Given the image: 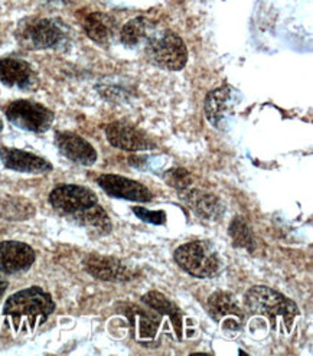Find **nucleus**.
Segmentation results:
<instances>
[{
	"instance_id": "15",
	"label": "nucleus",
	"mask_w": 313,
	"mask_h": 356,
	"mask_svg": "<svg viewBox=\"0 0 313 356\" xmlns=\"http://www.w3.org/2000/svg\"><path fill=\"white\" fill-rule=\"evenodd\" d=\"M0 159L8 169L22 173H47L52 170V165L48 161L19 149L0 147Z\"/></svg>"
},
{
	"instance_id": "12",
	"label": "nucleus",
	"mask_w": 313,
	"mask_h": 356,
	"mask_svg": "<svg viewBox=\"0 0 313 356\" xmlns=\"http://www.w3.org/2000/svg\"><path fill=\"white\" fill-rule=\"evenodd\" d=\"M35 261V251L25 243H0V274L26 271Z\"/></svg>"
},
{
	"instance_id": "16",
	"label": "nucleus",
	"mask_w": 313,
	"mask_h": 356,
	"mask_svg": "<svg viewBox=\"0 0 313 356\" xmlns=\"http://www.w3.org/2000/svg\"><path fill=\"white\" fill-rule=\"evenodd\" d=\"M184 200L200 218L207 221H218L225 211L217 196L200 189H189L184 195Z\"/></svg>"
},
{
	"instance_id": "5",
	"label": "nucleus",
	"mask_w": 313,
	"mask_h": 356,
	"mask_svg": "<svg viewBox=\"0 0 313 356\" xmlns=\"http://www.w3.org/2000/svg\"><path fill=\"white\" fill-rule=\"evenodd\" d=\"M16 39L26 49H48L63 42L64 32L51 19L28 17L19 24Z\"/></svg>"
},
{
	"instance_id": "17",
	"label": "nucleus",
	"mask_w": 313,
	"mask_h": 356,
	"mask_svg": "<svg viewBox=\"0 0 313 356\" xmlns=\"http://www.w3.org/2000/svg\"><path fill=\"white\" fill-rule=\"evenodd\" d=\"M84 31L94 42L106 45L110 42L114 33V19L104 12H91L84 17Z\"/></svg>"
},
{
	"instance_id": "24",
	"label": "nucleus",
	"mask_w": 313,
	"mask_h": 356,
	"mask_svg": "<svg viewBox=\"0 0 313 356\" xmlns=\"http://www.w3.org/2000/svg\"><path fill=\"white\" fill-rule=\"evenodd\" d=\"M230 235L237 247L248 251L254 250V236L251 228L244 218H234L230 225Z\"/></svg>"
},
{
	"instance_id": "6",
	"label": "nucleus",
	"mask_w": 313,
	"mask_h": 356,
	"mask_svg": "<svg viewBox=\"0 0 313 356\" xmlns=\"http://www.w3.org/2000/svg\"><path fill=\"white\" fill-rule=\"evenodd\" d=\"M5 114L13 126L32 133H44L54 123V113L48 107L29 100L9 103Z\"/></svg>"
},
{
	"instance_id": "9",
	"label": "nucleus",
	"mask_w": 313,
	"mask_h": 356,
	"mask_svg": "<svg viewBox=\"0 0 313 356\" xmlns=\"http://www.w3.org/2000/svg\"><path fill=\"white\" fill-rule=\"evenodd\" d=\"M100 188L113 197H120V200L134 201V202H150L152 193L147 188L134 182L127 177L119 175H102L99 176Z\"/></svg>"
},
{
	"instance_id": "20",
	"label": "nucleus",
	"mask_w": 313,
	"mask_h": 356,
	"mask_svg": "<svg viewBox=\"0 0 313 356\" xmlns=\"http://www.w3.org/2000/svg\"><path fill=\"white\" fill-rule=\"evenodd\" d=\"M208 310L215 321H223L228 316H234L239 319L243 318L239 305L232 296L225 291H217L211 296L208 300Z\"/></svg>"
},
{
	"instance_id": "25",
	"label": "nucleus",
	"mask_w": 313,
	"mask_h": 356,
	"mask_svg": "<svg viewBox=\"0 0 313 356\" xmlns=\"http://www.w3.org/2000/svg\"><path fill=\"white\" fill-rule=\"evenodd\" d=\"M166 182L178 191H186L189 189L191 186V182H192V177H191V173H188L186 170L184 169H173V170H169L168 172V176H166Z\"/></svg>"
},
{
	"instance_id": "14",
	"label": "nucleus",
	"mask_w": 313,
	"mask_h": 356,
	"mask_svg": "<svg viewBox=\"0 0 313 356\" xmlns=\"http://www.w3.org/2000/svg\"><path fill=\"white\" fill-rule=\"evenodd\" d=\"M234 104H236V91L231 87L224 86L211 91L205 98V115L208 122L214 127L221 129Z\"/></svg>"
},
{
	"instance_id": "29",
	"label": "nucleus",
	"mask_w": 313,
	"mask_h": 356,
	"mask_svg": "<svg viewBox=\"0 0 313 356\" xmlns=\"http://www.w3.org/2000/svg\"><path fill=\"white\" fill-rule=\"evenodd\" d=\"M3 130V122H2V118H0V131Z\"/></svg>"
},
{
	"instance_id": "8",
	"label": "nucleus",
	"mask_w": 313,
	"mask_h": 356,
	"mask_svg": "<svg viewBox=\"0 0 313 356\" xmlns=\"http://www.w3.org/2000/svg\"><path fill=\"white\" fill-rule=\"evenodd\" d=\"M84 267L88 274L99 280L125 283L133 279L134 273L122 261L100 254H90L84 260Z\"/></svg>"
},
{
	"instance_id": "10",
	"label": "nucleus",
	"mask_w": 313,
	"mask_h": 356,
	"mask_svg": "<svg viewBox=\"0 0 313 356\" xmlns=\"http://www.w3.org/2000/svg\"><path fill=\"white\" fill-rule=\"evenodd\" d=\"M0 81L12 88L33 90L38 86V76L29 63L6 56L0 58Z\"/></svg>"
},
{
	"instance_id": "1",
	"label": "nucleus",
	"mask_w": 313,
	"mask_h": 356,
	"mask_svg": "<svg viewBox=\"0 0 313 356\" xmlns=\"http://www.w3.org/2000/svg\"><path fill=\"white\" fill-rule=\"evenodd\" d=\"M55 305L51 294L41 287L17 291L6 300L3 314L16 332H33L47 322Z\"/></svg>"
},
{
	"instance_id": "23",
	"label": "nucleus",
	"mask_w": 313,
	"mask_h": 356,
	"mask_svg": "<svg viewBox=\"0 0 313 356\" xmlns=\"http://www.w3.org/2000/svg\"><path fill=\"white\" fill-rule=\"evenodd\" d=\"M147 29H149V24L145 17L142 16L134 17L123 26L120 32V41L126 47L139 45L146 39Z\"/></svg>"
},
{
	"instance_id": "19",
	"label": "nucleus",
	"mask_w": 313,
	"mask_h": 356,
	"mask_svg": "<svg viewBox=\"0 0 313 356\" xmlns=\"http://www.w3.org/2000/svg\"><path fill=\"white\" fill-rule=\"evenodd\" d=\"M150 309L159 312L162 314H166L170 319L172 325L175 326L176 334L181 336L182 332V319H181V310L176 307L169 299L159 291H149L142 299Z\"/></svg>"
},
{
	"instance_id": "22",
	"label": "nucleus",
	"mask_w": 313,
	"mask_h": 356,
	"mask_svg": "<svg viewBox=\"0 0 313 356\" xmlns=\"http://www.w3.org/2000/svg\"><path fill=\"white\" fill-rule=\"evenodd\" d=\"M126 314L129 316L131 325H136V327H138V333L142 339L154 338L159 327V319L156 316L146 313L138 307L126 310Z\"/></svg>"
},
{
	"instance_id": "13",
	"label": "nucleus",
	"mask_w": 313,
	"mask_h": 356,
	"mask_svg": "<svg viewBox=\"0 0 313 356\" xmlns=\"http://www.w3.org/2000/svg\"><path fill=\"white\" fill-rule=\"evenodd\" d=\"M55 145L67 159L74 163L91 166L97 161L95 149L81 136L70 131H58L55 134Z\"/></svg>"
},
{
	"instance_id": "3",
	"label": "nucleus",
	"mask_w": 313,
	"mask_h": 356,
	"mask_svg": "<svg viewBox=\"0 0 313 356\" xmlns=\"http://www.w3.org/2000/svg\"><path fill=\"white\" fill-rule=\"evenodd\" d=\"M175 261L188 274L198 279H211L221 270V261L214 248L204 241H192L175 251Z\"/></svg>"
},
{
	"instance_id": "4",
	"label": "nucleus",
	"mask_w": 313,
	"mask_h": 356,
	"mask_svg": "<svg viewBox=\"0 0 313 356\" xmlns=\"http://www.w3.org/2000/svg\"><path fill=\"white\" fill-rule=\"evenodd\" d=\"M146 56L156 67L169 71H181L188 61V49L178 35L165 32L161 36L150 39L146 47Z\"/></svg>"
},
{
	"instance_id": "2",
	"label": "nucleus",
	"mask_w": 313,
	"mask_h": 356,
	"mask_svg": "<svg viewBox=\"0 0 313 356\" xmlns=\"http://www.w3.org/2000/svg\"><path fill=\"white\" fill-rule=\"evenodd\" d=\"M246 305L254 314H262L270 321L271 329L289 333L298 318V306L276 290L266 286L252 287L246 294Z\"/></svg>"
},
{
	"instance_id": "26",
	"label": "nucleus",
	"mask_w": 313,
	"mask_h": 356,
	"mask_svg": "<svg viewBox=\"0 0 313 356\" xmlns=\"http://www.w3.org/2000/svg\"><path fill=\"white\" fill-rule=\"evenodd\" d=\"M133 212L136 216H139L142 221L153 225H163L166 222V213L163 211H149L146 208L136 207L133 208Z\"/></svg>"
},
{
	"instance_id": "27",
	"label": "nucleus",
	"mask_w": 313,
	"mask_h": 356,
	"mask_svg": "<svg viewBox=\"0 0 313 356\" xmlns=\"http://www.w3.org/2000/svg\"><path fill=\"white\" fill-rule=\"evenodd\" d=\"M223 327H224V330H232V332H236V330L240 329V322H239L237 319H227L225 323L223 325Z\"/></svg>"
},
{
	"instance_id": "18",
	"label": "nucleus",
	"mask_w": 313,
	"mask_h": 356,
	"mask_svg": "<svg viewBox=\"0 0 313 356\" xmlns=\"http://www.w3.org/2000/svg\"><path fill=\"white\" fill-rule=\"evenodd\" d=\"M71 218L78 224L84 227L88 232L95 235H107L111 231V222L106 211L97 204L88 209H84L78 213L71 215Z\"/></svg>"
},
{
	"instance_id": "21",
	"label": "nucleus",
	"mask_w": 313,
	"mask_h": 356,
	"mask_svg": "<svg viewBox=\"0 0 313 356\" xmlns=\"http://www.w3.org/2000/svg\"><path fill=\"white\" fill-rule=\"evenodd\" d=\"M0 212L8 221H25L35 213L33 205L24 197H6L0 201Z\"/></svg>"
},
{
	"instance_id": "28",
	"label": "nucleus",
	"mask_w": 313,
	"mask_h": 356,
	"mask_svg": "<svg viewBox=\"0 0 313 356\" xmlns=\"http://www.w3.org/2000/svg\"><path fill=\"white\" fill-rule=\"evenodd\" d=\"M6 287H8V283L3 282V280H0V298H2V294L5 293Z\"/></svg>"
},
{
	"instance_id": "7",
	"label": "nucleus",
	"mask_w": 313,
	"mask_h": 356,
	"mask_svg": "<svg viewBox=\"0 0 313 356\" xmlns=\"http://www.w3.org/2000/svg\"><path fill=\"white\" fill-rule=\"evenodd\" d=\"M49 204L61 213L74 215L99 204L93 191L78 185H61L49 195Z\"/></svg>"
},
{
	"instance_id": "11",
	"label": "nucleus",
	"mask_w": 313,
	"mask_h": 356,
	"mask_svg": "<svg viewBox=\"0 0 313 356\" xmlns=\"http://www.w3.org/2000/svg\"><path fill=\"white\" fill-rule=\"evenodd\" d=\"M106 136L111 146L126 152H139L152 147V143L145 133L126 122H114L109 124Z\"/></svg>"
}]
</instances>
